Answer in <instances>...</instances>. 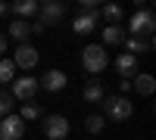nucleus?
Segmentation results:
<instances>
[{
	"label": "nucleus",
	"instance_id": "10",
	"mask_svg": "<svg viewBox=\"0 0 156 140\" xmlns=\"http://www.w3.org/2000/svg\"><path fill=\"white\" fill-rule=\"evenodd\" d=\"M97 22H100V12L94 9V12H81V16H75V22H72V31L75 34H90L97 28Z\"/></svg>",
	"mask_w": 156,
	"mask_h": 140
},
{
	"label": "nucleus",
	"instance_id": "12",
	"mask_svg": "<svg viewBox=\"0 0 156 140\" xmlns=\"http://www.w3.org/2000/svg\"><path fill=\"white\" fill-rule=\"evenodd\" d=\"M115 72H119L122 78H128V81H131V75H137V56H131V53L115 56Z\"/></svg>",
	"mask_w": 156,
	"mask_h": 140
},
{
	"label": "nucleus",
	"instance_id": "11",
	"mask_svg": "<svg viewBox=\"0 0 156 140\" xmlns=\"http://www.w3.org/2000/svg\"><path fill=\"white\" fill-rule=\"evenodd\" d=\"M131 90H137L140 97H150V94L156 90V78L147 75V72H137L134 78H131Z\"/></svg>",
	"mask_w": 156,
	"mask_h": 140
},
{
	"label": "nucleus",
	"instance_id": "22",
	"mask_svg": "<svg viewBox=\"0 0 156 140\" xmlns=\"http://www.w3.org/2000/svg\"><path fill=\"white\" fill-rule=\"evenodd\" d=\"M12 103H16V100L9 97V90H0V118L12 115Z\"/></svg>",
	"mask_w": 156,
	"mask_h": 140
},
{
	"label": "nucleus",
	"instance_id": "3",
	"mask_svg": "<svg viewBox=\"0 0 156 140\" xmlns=\"http://www.w3.org/2000/svg\"><path fill=\"white\" fill-rule=\"evenodd\" d=\"M153 25H156V19H153V9H137L131 19H128V31H131V37H137V34H147V41H153Z\"/></svg>",
	"mask_w": 156,
	"mask_h": 140
},
{
	"label": "nucleus",
	"instance_id": "20",
	"mask_svg": "<svg viewBox=\"0 0 156 140\" xmlns=\"http://www.w3.org/2000/svg\"><path fill=\"white\" fill-rule=\"evenodd\" d=\"M41 115H44L41 106H34V103H22V112H19L22 121H34V118H41Z\"/></svg>",
	"mask_w": 156,
	"mask_h": 140
},
{
	"label": "nucleus",
	"instance_id": "17",
	"mask_svg": "<svg viewBox=\"0 0 156 140\" xmlns=\"http://www.w3.org/2000/svg\"><path fill=\"white\" fill-rule=\"evenodd\" d=\"M9 9L16 12L19 19H25V16H34V12H37V0H19V3H12Z\"/></svg>",
	"mask_w": 156,
	"mask_h": 140
},
{
	"label": "nucleus",
	"instance_id": "16",
	"mask_svg": "<svg viewBox=\"0 0 156 140\" xmlns=\"http://www.w3.org/2000/svg\"><path fill=\"white\" fill-rule=\"evenodd\" d=\"M147 50H153V41H140V37H125V53L140 56V53H147Z\"/></svg>",
	"mask_w": 156,
	"mask_h": 140
},
{
	"label": "nucleus",
	"instance_id": "8",
	"mask_svg": "<svg viewBox=\"0 0 156 140\" xmlns=\"http://www.w3.org/2000/svg\"><path fill=\"white\" fill-rule=\"evenodd\" d=\"M37 59H41L37 47H31V44H19V50L12 53V66H16V69H34Z\"/></svg>",
	"mask_w": 156,
	"mask_h": 140
},
{
	"label": "nucleus",
	"instance_id": "9",
	"mask_svg": "<svg viewBox=\"0 0 156 140\" xmlns=\"http://www.w3.org/2000/svg\"><path fill=\"white\" fill-rule=\"evenodd\" d=\"M66 84H69V75H66V72H59V69H50L44 78H41V87H44L47 94H59Z\"/></svg>",
	"mask_w": 156,
	"mask_h": 140
},
{
	"label": "nucleus",
	"instance_id": "14",
	"mask_svg": "<svg viewBox=\"0 0 156 140\" xmlns=\"http://www.w3.org/2000/svg\"><path fill=\"white\" fill-rule=\"evenodd\" d=\"M103 97H106L103 81H100V78H90V81L84 84V100H87V103H103Z\"/></svg>",
	"mask_w": 156,
	"mask_h": 140
},
{
	"label": "nucleus",
	"instance_id": "1",
	"mask_svg": "<svg viewBox=\"0 0 156 140\" xmlns=\"http://www.w3.org/2000/svg\"><path fill=\"white\" fill-rule=\"evenodd\" d=\"M81 66L90 72V75H100L103 69L109 66V53H106V47L103 44H87L81 50Z\"/></svg>",
	"mask_w": 156,
	"mask_h": 140
},
{
	"label": "nucleus",
	"instance_id": "21",
	"mask_svg": "<svg viewBox=\"0 0 156 140\" xmlns=\"http://www.w3.org/2000/svg\"><path fill=\"white\" fill-rule=\"evenodd\" d=\"M12 75H16V66H12V59H0V84H9Z\"/></svg>",
	"mask_w": 156,
	"mask_h": 140
},
{
	"label": "nucleus",
	"instance_id": "24",
	"mask_svg": "<svg viewBox=\"0 0 156 140\" xmlns=\"http://www.w3.org/2000/svg\"><path fill=\"white\" fill-rule=\"evenodd\" d=\"M3 53H6V37L0 34V56H3Z\"/></svg>",
	"mask_w": 156,
	"mask_h": 140
},
{
	"label": "nucleus",
	"instance_id": "4",
	"mask_svg": "<svg viewBox=\"0 0 156 140\" xmlns=\"http://www.w3.org/2000/svg\"><path fill=\"white\" fill-rule=\"evenodd\" d=\"M62 16H66V6H62L59 0H44V3H37V22H41L44 28L62 22Z\"/></svg>",
	"mask_w": 156,
	"mask_h": 140
},
{
	"label": "nucleus",
	"instance_id": "7",
	"mask_svg": "<svg viewBox=\"0 0 156 140\" xmlns=\"http://www.w3.org/2000/svg\"><path fill=\"white\" fill-rule=\"evenodd\" d=\"M25 137V121L19 115L0 118V140H22Z\"/></svg>",
	"mask_w": 156,
	"mask_h": 140
},
{
	"label": "nucleus",
	"instance_id": "6",
	"mask_svg": "<svg viewBox=\"0 0 156 140\" xmlns=\"http://www.w3.org/2000/svg\"><path fill=\"white\" fill-rule=\"evenodd\" d=\"M44 134H47L50 140L69 137V118H66V115H44Z\"/></svg>",
	"mask_w": 156,
	"mask_h": 140
},
{
	"label": "nucleus",
	"instance_id": "13",
	"mask_svg": "<svg viewBox=\"0 0 156 140\" xmlns=\"http://www.w3.org/2000/svg\"><path fill=\"white\" fill-rule=\"evenodd\" d=\"M9 37L16 44H28V37H31V22H25V19H16L9 25Z\"/></svg>",
	"mask_w": 156,
	"mask_h": 140
},
{
	"label": "nucleus",
	"instance_id": "19",
	"mask_svg": "<svg viewBox=\"0 0 156 140\" xmlns=\"http://www.w3.org/2000/svg\"><path fill=\"white\" fill-rule=\"evenodd\" d=\"M103 128H106V118H103V115H87L84 118V131L87 134H100Z\"/></svg>",
	"mask_w": 156,
	"mask_h": 140
},
{
	"label": "nucleus",
	"instance_id": "15",
	"mask_svg": "<svg viewBox=\"0 0 156 140\" xmlns=\"http://www.w3.org/2000/svg\"><path fill=\"white\" fill-rule=\"evenodd\" d=\"M125 28L122 25H106L103 28V44H109V47H119V44H125Z\"/></svg>",
	"mask_w": 156,
	"mask_h": 140
},
{
	"label": "nucleus",
	"instance_id": "23",
	"mask_svg": "<svg viewBox=\"0 0 156 140\" xmlns=\"http://www.w3.org/2000/svg\"><path fill=\"white\" fill-rule=\"evenodd\" d=\"M119 90H122V94H119V97H125V94H128V90H131V81H128V78H122V81H119Z\"/></svg>",
	"mask_w": 156,
	"mask_h": 140
},
{
	"label": "nucleus",
	"instance_id": "25",
	"mask_svg": "<svg viewBox=\"0 0 156 140\" xmlns=\"http://www.w3.org/2000/svg\"><path fill=\"white\" fill-rule=\"evenodd\" d=\"M6 12H9V6H6V3H0V16H6Z\"/></svg>",
	"mask_w": 156,
	"mask_h": 140
},
{
	"label": "nucleus",
	"instance_id": "18",
	"mask_svg": "<svg viewBox=\"0 0 156 140\" xmlns=\"http://www.w3.org/2000/svg\"><path fill=\"white\" fill-rule=\"evenodd\" d=\"M100 16L106 19L109 25H119V22H122V6H119V3H106V6H103V12H100Z\"/></svg>",
	"mask_w": 156,
	"mask_h": 140
},
{
	"label": "nucleus",
	"instance_id": "2",
	"mask_svg": "<svg viewBox=\"0 0 156 140\" xmlns=\"http://www.w3.org/2000/svg\"><path fill=\"white\" fill-rule=\"evenodd\" d=\"M131 100H125V97H103V118H109V121H128L131 118Z\"/></svg>",
	"mask_w": 156,
	"mask_h": 140
},
{
	"label": "nucleus",
	"instance_id": "5",
	"mask_svg": "<svg viewBox=\"0 0 156 140\" xmlns=\"http://www.w3.org/2000/svg\"><path fill=\"white\" fill-rule=\"evenodd\" d=\"M37 94V78H31V75H22V78L12 81V100H22V103H31Z\"/></svg>",
	"mask_w": 156,
	"mask_h": 140
}]
</instances>
